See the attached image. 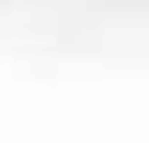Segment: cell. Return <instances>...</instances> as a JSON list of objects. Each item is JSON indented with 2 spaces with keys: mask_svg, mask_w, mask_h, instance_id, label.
Instances as JSON below:
<instances>
[{
  "mask_svg": "<svg viewBox=\"0 0 149 143\" xmlns=\"http://www.w3.org/2000/svg\"><path fill=\"white\" fill-rule=\"evenodd\" d=\"M86 0H0V29L12 23H40V17H57V12H74Z\"/></svg>",
  "mask_w": 149,
  "mask_h": 143,
  "instance_id": "6da1fadb",
  "label": "cell"
}]
</instances>
